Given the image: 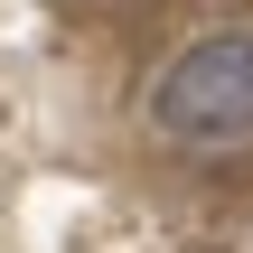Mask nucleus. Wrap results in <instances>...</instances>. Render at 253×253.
<instances>
[{
	"mask_svg": "<svg viewBox=\"0 0 253 253\" xmlns=\"http://www.w3.org/2000/svg\"><path fill=\"white\" fill-rule=\"evenodd\" d=\"M150 122L178 150H235V141H253V28L188 38L160 66V84H150Z\"/></svg>",
	"mask_w": 253,
	"mask_h": 253,
	"instance_id": "nucleus-1",
	"label": "nucleus"
}]
</instances>
